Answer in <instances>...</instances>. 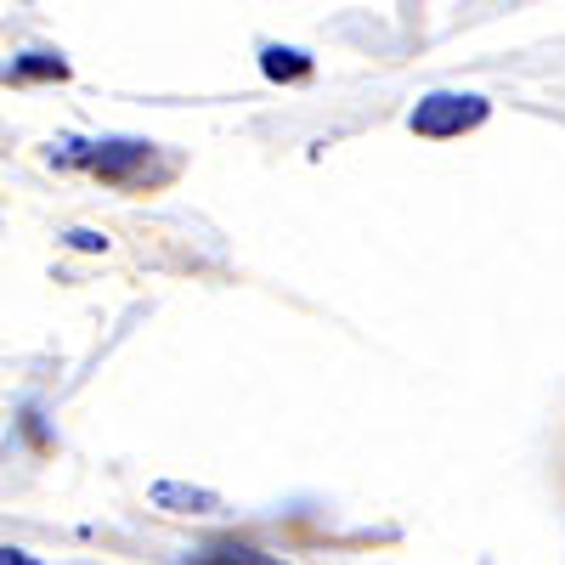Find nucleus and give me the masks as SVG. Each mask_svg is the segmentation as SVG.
Listing matches in <instances>:
<instances>
[{
  "mask_svg": "<svg viewBox=\"0 0 565 565\" xmlns=\"http://www.w3.org/2000/svg\"><path fill=\"white\" fill-rule=\"evenodd\" d=\"M52 164L63 170H85L108 186H148V181H164V164H159V148L141 136H97V141H57L52 148Z\"/></svg>",
  "mask_w": 565,
  "mask_h": 565,
  "instance_id": "nucleus-1",
  "label": "nucleus"
},
{
  "mask_svg": "<svg viewBox=\"0 0 565 565\" xmlns=\"http://www.w3.org/2000/svg\"><path fill=\"white\" fill-rule=\"evenodd\" d=\"M492 114L487 97H476V90H430V97H418V108L407 114L413 136H430V141H452L463 130H481Z\"/></svg>",
  "mask_w": 565,
  "mask_h": 565,
  "instance_id": "nucleus-2",
  "label": "nucleus"
},
{
  "mask_svg": "<svg viewBox=\"0 0 565 565\" xmlns=\"http://www.w3.org/2000/svg\"><path fill=\"white\" fill-rule=\"evenodd\" d=\"M74 68L63 52H45V45H34V52L12 57L7 68H0V85H63Z\"/></svg>",
  "mask_w": 565,
  "mask_h": 565,
  "instance_id": "nucleus-3",
  "label": "nucleus"
},
{
  "mask_svg": "<svg viewBox=\"0 0 565 565\" xmlns=\"http://www.w3.org/2000/svg\"><path fill=\"white\" fill-rule=\"evenodd\" d=\"M148 503H153V509H170V514H199V521H210V514L226 509L221 492H210V487H186V481H159V487L148 492Z\"/></svg>",
  "mask_w": 565,
  "mask_h": 565,
  "instance_id": "nucleus-4",
  "label": "nucleus"
},
{
  "mask_svg": "<svg viewBox=\"0 0 565 565\" xmlns=\"http://www.w3.org/2000/svg\"><path fill=\"white\" fill-rule=\"evenodd\" d=\"M260 74H266L271 85H300V79L317 74V57L300 52V45H277V40H266V45H260Z\"/></svg>",
  "mask_w": 565,
  "mask_h": 565,
  "instance_id": "nucleus-5",
  "label": "nucleus"
},
{
  "mask_svg": "<svg viewBox=\"0 0 565 565\" xmlns=\"http://www.w3.org/2000/svg\"><path fill=\"white\" fill-rule=\"evenodd\" d=\"M181 565H277V559H266V554H255V548H244V543H215V548L186 554Z\"/></svg>",
  "mask_w": 565,
  "mask_h": 565,
  "instance_id": "nucleus-6",
  "label": "nucleus"
},
{
  "mask_svg": "<svg viewBox=\"0 0 565 565\" xmlns=\"http://www.w3.org/2000/svg\"><path fill=\"white\" fill-rule=\"evenodd\" d=\"M68 244H74V249H85V255L108 249V238H103V232H90V226H74V232H68Z\"/></svg>",
  "mask_w": 565,
  "mask_h": 565,
  "instance_id": "nucleus-7",
  "label": "nucleus"
},
{
  "mask_svg": "<svg viewBox=\"0 0 565 565\" xmlns=\"http://www.w3.org/2000/svg\"><path fill=\"white\" fill-rule=\"evenodd\" d=\"M0 565H40V559L23 554V548H0Z\"/></svg>",
  "mask_w": 565,
  "mask_h": 565,
  "instance_id": "nucleus-8",
  "label": "nucleus"
}]
</instances>
